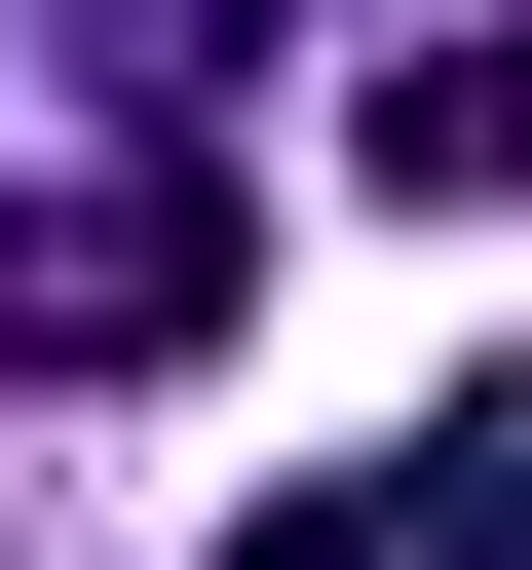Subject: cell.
<instances>
[{
    "instance_id": "obj_3",
    "label": "cell",
    "mask_w": 532,
    "mask_h": 570,
    "mask_svg": "<svg viewBox=\"0 0 532 570\" xmlns=\"http://www.w3.org/2000/svg\"><path fill=\"white\" fill-rule=\"evenodd\" d=\"M381 190L494 228V190H532V39H418V77H381Z\"/></svg>"
},
{
    "instance_id": "obj_2",
    "label": "cell",
    "mask_w": 532,
    "mask_h": 570,
    "mask_svg": "<svg viewBox=\"0 0 532 570\" xmlns=\"http://www.w3.org/2000/svg\"><path fill=\"white\" fill-rule=\"evenodd\" d=\"M228 570H532V381H456V419H381V456H305Z\"/></svg>"
},
{
    "instance_id": "obj_1",
    "label": "cell",
    "mask_w": 532,
    "mask_h": 570,
    "mask_svg": "<svg viewBox=\"0 0 532 570\" xmlns=\"http://www.w3.org/2000/svg\"><path fill=\"white\" fill-rule=\"evenodd\" d=\"M228 153H39V190H0V381H190L228 343Z\"/></svg>"
}]
</instances>
